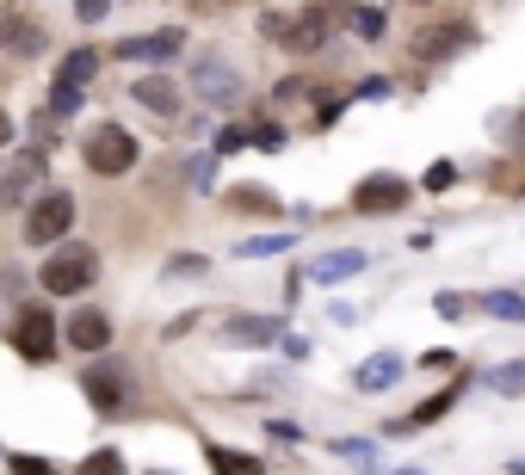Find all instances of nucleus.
Listing matches in <instances>:
<instances>
[{"instance_id": "obj_29", "label": "nucleus", "mask_w": 525, "mask_h": 475, "mask_svg": "<svg viewBox=\"0 0 525 475\" xmlns=\"http://www.w3.org/2000/svg\"><path fill=\"white\" fill-rule=\"evenodd\" d=\"M7 469H13V475H56V469H50L44 457H31V451H19V457H13Z\"/></svg>"}, {"instance_id": "obj_19", "label": "nucleus", "mask_w": 525, "mask_h": 475, "mask_svg": "<svg viewBox=\"0 0 525 475\" xmlns=\"http://www.w3.org/2000/svg\"><path fill=\"white\" fill-rule=\"evenodd\" d=\"M482 309L495 315V321H525V297H519V290H488Z\"/></svg>"}, {"instance_id": "obj_25", "label": "nucleus", "mask_w": 525, "mask_h": 475, "mask_svg": "<svg viewBox=\"0 0 525 475\" xmlns=\"http://www.w3.org/2000/svg\"><path fill=\"white\" fill-rule=\"evenodd\" d=\"M439 414H451V389H445V395H427V401H420V408H414V420H408V426H433Z\"/></svg>"}, {"instance_id": "obj_26", "label": "nucleus", "mask_w": 525, "mask_h": 475, "mask_svg": "<svg viewBox=\"0 0 525 475\" xmlns=\"http://www.w3.org/2000/svg\"><path fill=\"white\" fill-rule=\"evenodd\" d=\"M81 112V87H56L50 93V118H75Z\"/></svg>"}, {"instance_id": "obj_20", "label": "nucleus", "mask_w": 525, "mask_h": 475, "mask_svg": "<svg viewBox=\"0 0 525 475\" xmlns=\"http://www.w3.org/2000/svg\"><path fill=\"white\" fill-rule=\"evenodd\" d=\"M229 204H235V210H248V216H272V192H266V186H235Z\"/></svg>"}, {"instance_id": "obj_34", "label": "nucleus", "mask_w": 525, "mask_h": 475, "mask_svg": "<svg viewBox=\"0 0 525 475\" xmlns=\"http://www.w3.org/2000/svg\"><path fill=\"white\" fill-rule=\"evenodd\" d=\"M420 364H427V371H451V364H458V352L439 346V352H420Z\"/></svg>"}, {"instance_id": "obj_39", "label": "nucleus", "mask_w": 525, "mask_h": 475, "mask_svg": "<svg viewBox=\"0 0 525 475\" xmlns=\"http://www.w3.org/2000/svg\"><path fill=\"white\" fill-rule=\"evenodd\" d=\"M7 142H13V118H7V112H0V149H7Z\"/></svg>"}, {"instance_id": "obj_2", "label": "nucleus", "mask_w": 525, "mask_h": 475, "mask_svg": "<svg viewBox=\"0 0 525 475\" xmlns=\"http://www.w3.org/2000/svg\"><path fill=\"white\" fill-rule=\"evenodd\" d=\"M68 229H75V192L50 186V192L31 198V210H25V241L31 247H56Z\"/></svg>"}, {"instance_id": "obj_15", "label": "nucleus", "mask_w": 525, "mask_h": 475, "mask_svg": "<svg viewBox=\"0 0 525 475\" xmlns=\"http://www.w3.org/2000/svg\"><path fill=\"white\" fill-rule=\"evenodd\" d=\"M223 340H229V346H266V340H278V321H266V315H235V321H223Z\"/></svg>"}, {"instance_id": "obj_8", "label": "nucleus", "mask_w": 525, "mask_h": 475, "mask_svg": "<svg viewBox=\"0 0 525 475\" xmlns=\"http://www.w3.org/2000/svg\"><path fill=\"white\" fill-rule=\"evenodd\" d=\"M334 25H340V13L334 7H309L291 31H285V50L291 56H309V50H322L328 38H334Z\"/></svg>"}, {"instance_id": "obj_27", "label": "nucleus", "mask_w": 525, "mask_h": 475, "mask_svg": "<svg viewBox=\"0 0 525 475\" xmlns=\"http://www.w3.org/2000/svg\"><path fill=\"white\" fill-rule=\"evenodd\" d=\"M81 475H124V457H118V451H93V457L81 463Z\"/></svg>"}, {"instance_id": "obj_18", "label": "nucleus", "mask_w": 525, "mask_h": 475, "mask_svg": "<svg viewBox=\"0 0 525 475\" xmlns=\"http://www.w3.org/2000/svg\"><path fill=\"white\" fill-rule=\"evenodd\" d=\"M0 38H7V50H19V56H38L44 50V31H31L25 19H0Z\"/></svg>"}, {"instance_id": "obj_33", "label": "nucleus", "mask_w": 525, "mask_h": 475, "mask_svg": "<svg viewBox=\"0 0 525 475\" xmlns=\"http://www.w3.org/2000/svg\"><path fill=\"white\" fill-rule=\"evenodd\" d=\"M334 457H353V463H371V445H365V438H340V445H334Z\"/></svg>"}, {"instance_id": "obj_16", "label": "nucleus", "mask_w": 525, "mask_h": 475, "mask_svg": "<svg viewBox=\"0 0 525 475\" xmlns=\"http://www.w3.org/2000/svg\"><path fill=\"white\" fill-rule=\"evenodd\" d=\"M210 469H217V475H266V463H260V457L229 451V445H210Z\"/></svg>"}, {"instance_id": "obj_12", "label": "nucleus", "mask_w": 525, "mask_h": 475, "mask_svg": "<svg viewBox=\"0 0 525 475\" xmlns=\"http://www.w3.org/2000/svg\"><path fill=\"white\" fill-rule=\"evenodd\" d=\"M180 50H186L180 31H155V38H124V44H118L124 62H173Z\"/></svg>"}, {"instance_id": "obj_3", "label": "nucleus", "mask_w": 525, "mask_h": 475, "mask_svg": "<svg viewBox=\"0 0 525 475\" xmlns=\"http://www.w3.org/2000/svg\"><path fill=\"white\" fill-rule=\"evenodd\" d=\"M136 161H143V149H136V136H130L124 124H99V130L87 136V167H93V173L118 179V173H130Z\"/></svg>"}, {"instance_id": "obj_21", "label": "nucleus", "mask_w": 525, "mask_h": 475, "mask_svg": "<svg viewBox=\"0 0 525 475\" xmlns=\"http://www.w3.org/2000/svg\"><path fill=\"white\" fill-rule=\"evenodd\" d=\"M353 31H359V38H383V31H390V19H383V7H353Z\"/></svg>"}, {"instance_id": "obj_10", "label": "nucleus", "mask_w": 525, "mask_h": 475, "mask_svg": "<svg viewBox=\"0 0 525 475\" xmlns=\"http://www.w3.org/2000/svg\"><path fill=\"white\" fill-rule=\"evenodd\" d=\"M130 99L143 105V112H155V118H180V87H173L167 75H136Z\"/></svg>"}, {"instance_id": "obj_36", "label": "nucleus", "mask_w": 525, "mask_h": 475, "mask_svg": "<svg viewBox=\"0 0 525 475\" xmlns=\"http://www.w3.org/2000/svg\"><path fill=\"white\" fill-rule=\"evenodd\" d=\"M217 149H223V155H235V149H248V130H223V136H217Z\"/></svg>"}, {"instance_id": "obj_6", "label": "nucleus", "mask_w": 525, "mask_h": 475, "mask_svg": "<svg viewBox=\"0 0 525 475\" xmlns=\"http://www.w3.org/2000/svg\"><path fill=\"white\" fill-rule=\"evenodd\" d=\"M13 352H19L25 364H50V352H56V321H50V309H19V321H13Z\"/></svg>"}, {"instance_id": "obj_14", "label": "nucleus", "mask_w": 525, "mask_h": 475, "mask_svg": "<svg viewBox=\"0 0 525 475\" xmlns=\"http://www.w3.org/2000/svg\"><path fill=\"white\" fill-rule=\"evenodd\" d=\"M365 266H371V260H365L359 247H340V253H328V260H315L309 278H315V284H340V278H359Z\"/></svg>"}, {"instance_id": "obj_35", "label": "nucleus", "mask_w": 525, "mask_h": 475, "mask_svg": "<svg viewBox=\"0 0 525 475\" xmlns=\"http://www.w3.org/2000/svg\"><path fill=\"white\" fill-rule=\"evenodd\" d=\"M248 142H260V149H278V142H285V130H278V124H260Z\"/></svg>"}, {"instance_id": "obj_40", "label": "nucleus", "mask_w": 525, "mask_h": 475, "mask_svg": "<svg viewBox=\"0 0 525 475\" xmlns=\"http://www.w3.org/2000/svg\"><path fill=\"white\" fill-rule=\"evenodd\" d=\"M513 475H525V463H513Z\"/></svg>"}, {"instance_id": "obj_24", "label": "nucleus", "mask_w": 525, "mask_h": 475, "mask_svg": "<svg viewBox=\"0 0 525 475\" xmlns=\"http://www.w3.org/2000/svg\"><path fill=\"white\" fill-rule=\"evenodd\" d=\"M433 315L458 321V315H470V297H464V290H439V297H433Z\"/></svg>"}, {"instance_id": "obj_37", "label": "nucleus", "mask_w": 525, "mask_h": 475, "mask_svg": "<svg viewBox=\"0 0 525 475\" xmlns=\"http://www.w3.org/2000/svg\"><path fill=\"white\" fill-rule=\"evenodd\" d=\"M260 31H266V38H285L291 19H285V13H266V19H260Z\"/></svg>"}, {"instance_id": "obj_11", "label": "nucleus", "mask_w": 525, "mask_h": 475, "mask_svg": "<svg viewBox=\"0 0 525 475\" xmlns=\"http://www.w3.org/2000/svg\"><path fill=\"white\" fill-rule=\"evenodd\" d=\"M68 346L87 352V358H99L105 346H112V321H105L99 309H81L75 321H68Z\"/></svg>"}, {"instance_id": "obj_38", "label": "nucleus", "mask_w": 525, "mask_h": 475, "mask_svg": "<svg viewBox=\"0 0 525 475\" xmlns=\"http://www.w3.org/2000/svg\"><path fill=\"white\" fill-rule=\"evenodd\" d=\"M328 315H334V321H340V327H353V321H359V315H365V309H353V303H334V309H328Z\"/></svg>"}, {"instance_id": "obj_22", "label": "nucleus", "mask_w": 525, "mask_h": 475, "mask_svg": "<svg viewBox=\"0 0 525 475\" xmlns=\"http://www.w3.org/2000/svg\"><path fill=\"white\" fill-rule=\"evenodd\" d=\"M186 179H192L198 192H210V186H217V155H192L186 161Z\"/></svg>"}, {"instance_id": "obj_13", "label": "nucleus", "mask_w": 525, "mask_h": 475, "mask_svg": "<svg viewBox=\"0 0 525 475\" xmlns=\"http://www.w3.org/2000/svg\"><path fill=\"white\" fill-rule=\"evenodd\" d=\"M353 383L365 389V395H377V389H390V383H402V358L396 352H371L359 371H353Z\"/></svg>"}, {"instance_id": "obj_4", "label": "nucleus", "mask_w": 525, "mask_h": 475, "mask_svg": "<svg viewBox=\"0 0 525 475\" xmlns=\"http://www.w3.org/2000/svg\"><path fill=\"white\" fill-rule=\"evenodd\" d=\"M81 389H87V401H93L99 414H130V408H136V389H130V377H124L118 358H99Z\"/></svg>"}, {"instance_id": "obj_17", "label": "nucleus", "mask_w": 525, "mask_h": 475, "mask_svg": "<svg viewBox=\"0 0 525 475\" xmlns=\"http://www.w3.org/2000/svg\"><path fill=\"white\" fill-rule=\"evenodd\" d=\"M99 75V56L93 50H75V56H62V68H56V87H87Z\"/></svg>"}, {"instance_id": "obj_30", "label": "nucleus", "mask_w": 525, "mask_h": 475, "mask_svg": "<svg viewBox=\"0 0 525 475\" xmlns=\"http://www.w3.org/2000/svg\"><path fill=\"white\" fill-rule=\"evenodd\" d=\"M204 278V260H198V253H173V266H167V278Z\"/></svg>"}, {"instance_id": "obj_31", "label": "nucleus", "mask_w": 525, "mask_h": 475, "mask_svg": "<svg viewBox=\"0 0 525 475\" xmlns=\"http://www.w3.org/2000/svg\"><path fill=\"white\" fill-rule=\"evenodd\" d=\"M105 13H112V0H75V19L81 25H99Z\"/></svg>"}, {"instance_id": "obj_28", "label": "nucleus", "mask_w": 525, "mask_h": 475, "mask_svg": "<svg viewBox=\"0 0 525 475\" xmlns=\"http://www.w3.org/2000/svg\"><path fill=\"white\" fill-rule=\"evenodd\" d=\"M285 247H291V235H260V241L241 247V260H254V253H285Z\"/></svg>"}, {"instance_id": "obj_23", "label": "nucleus", "mask_w": 525, "mask_h": 475, "mask_svg": "<svg viewBox=\"0 0 525 475\" xmlns=\"http://www.w3.org/2000/svg\"><path fill=\"white\" fill-rule=\"evenodd\" d=\"M488 389H501V395H525V364H501V371L488 377Z\"/></svg>"}, {"instance_id": "obj_7", "label": "nucleus", "mask_w": 525, "mask_h": 475, "mask_svg": "<svg viewBox=\"0 0 525 475\" xmlns=\"http://www.w3.org/2000/svg\"><path fill=\"white\" fill-rule=\"evenodd\" d=\"M408 204V179L402 173H365L359 186H353V210L359 216H390Z\"/></svg>"}, {"instance_id": "obj_9", "label": "nucleus", "mask_w": 525, "mask_h": 475, "mask_svg": "<svg viewBox=\"0 0 525 475\" xmlns=\"http://www.w3.org/2000/svg\"><path fill=\"white\" fill-rule=\"evenodd\" d=\"M464 44H476V31L464 19L433 25V31H420V38H414V62H445V56H458Z\"/></svg>"}, {"instance_id": "obj_5", "label": "nucleus", "mask_w": 525, "mask_h": 475, "mask_svg": "<svg viewBox=\"0 0 525 475\" xmlns=\"http://www.w3.org/2000/svg\"><path fill=\"white\" fill-rule=\"evenodd\" d=\"M192 93L204 105H235V99H248V81H241L223 56H198L192 62Z\"/></svg>"}, {"instance_id": "obj_1", "label": "nucleus", "mask_w": 525, "mask_h": 475, "mask_svg": "<svg viewBox=\"0 0 525 475\" xmlns=\"http://www.w3.org/2000/svg\"><path fill=\"white\" fill-rule=\"evenodd\" d=\"M38 278H44L50 297H81V290L99 278V253H93V247H81V241H56Z\"/></svg>"}, {"instance_id": "obj_32", "label": "nucleus", "mask_w": 525, "mask_h": 475, "mask_svg": "<svg viewBox=\"0 0 525 475\" xmlns=\"http://www.w3.org/2000/svg\"><path fill=\"white\" fill-rule=\"evenodd\" d=\"M451 179H458V167H451V161H433V167H427V192H445Z\"/></svg>"}]
</instances>
